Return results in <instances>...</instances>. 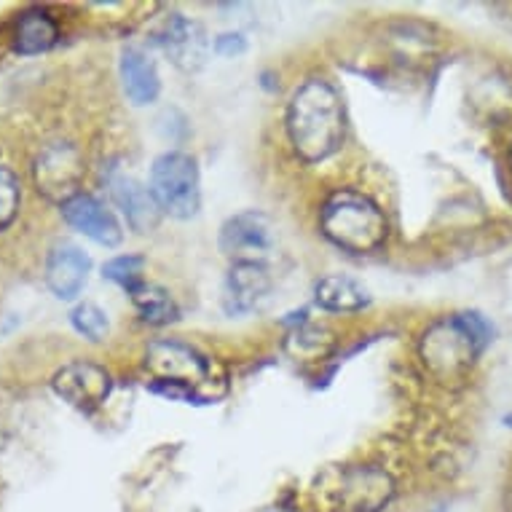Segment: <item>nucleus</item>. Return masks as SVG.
<instances>
[{
  "instance_id": "f257e3e1",
  "label": "nucleus",
  "mask_w": 512,
  "mask_h": 512,
  "mask_svg": "<svg viewBox=\"0 0 512 512\" xmlns=\"http://www.w3.org/2000/svg\"><path fill=\"white\" fill-rule=\"evenodd\" d=\"M287 135L303 161H325L341 148L346 116L341 94L325 78H311L287 105Z\"/></svg>"
},
{
  "instance_id": "f03ea898",
  "label": "nucleus",
  "mask_w": 512,
  "mask_h": 512,
  "mask_svg": "<svg viewBox=\"0 0 512 512\" xmlns=\"http://www.w3.org/2000/svg\"><path fill=\"white\" fill-rule=\"evenodd\" d=\"M491 341V328L480 314L437 319L421 338V360L440 381H459Z\"/></svg>"
},
{
  "instance_id": "7ed1b4c3",
  "label": "nucleus",
  "mask_w": 512,
  "mask_h": 512,
  "mask_svg": "<svg viewBox=\"0 0 512 512\" xmlns=\"http://www.w3.org/2000/svg\"><path fill=\"white\" fill-rule=\"evenodd\" d=\"M319 226L336 247L354 255L376 252L389 234L381 207L360 191H336L330 196L319 212Z\"/></svg>"
},
{
  "instance_id": "20e7f679",
  "label": "nucleus",
  "mask_w": 512,
  "mask_h": 512,
  "mask_svg": "<svg viewBox=\"0 0 512 512\" xmlns=\"http://www.w3.org/2000/svg\"><path fill=\"white\" fill-rule=\"evenodd\" d=\"M151 196L159 212L169 218H194L202 204L199 188V167L188 153L169 151L161 153L151 167Z\"/></svg>"
},
{
  "instance_id": "39448f33",
  "label": "nucleus",
  "mask_w": 512,
  "mask_h": 512,
  "mask_svg": "<svg viewBox=\"0 0 512 512\" xmlns=\"http://www.w3.org/2000/svg\"><path fill=\"white\" fill-rule=\"evenodd\" d=\"M145 368L159 384L191 392L210 381V362L194 346L180 341H153L145 349Z\"/></svg>"
},
{
  "instance_id": "423d86ee",
  "label": "nucleus",
  "mask_w": 512,
  "mask_h": 512,
  "mask_svg": "<svg viewBox=\"0 0 512 512\" xmlns=\"http://www.w3.org/2000/svg\"><path fill=\"white\" fill-rule=\"evenodd\" d=\"M218 244L220 252L234 263H261V266H266L271 252L277 250V228H274L269 215H263V212H239L223 223Z\"/></svg>"
},
{
  "instance_id": "0eeeda50",
  "label": "nucleus",
  "mask_w": 512,
  "mask_h": 512,
  "mask_svg": "<svg viewBox=\"0 0 512 512\" xmlns=\"http://www.w3.org/2000/svg\"><path fill=\"white\" fill-rule=\"evenodd\" d=\"M33 172L38 191L62 207L73 196L81 194V183H84L86 172L84 156L78 153L76 145L70 143L46 145L41 156L35 159Z\"/></svg>"
},
{
  "instance_id": "6e6552de",
  "label": "nucleus",
  "mask_w": 512,
  "mask_h": 512,
  "mask_svg": "<svg viewBox=\"0 0 512 512\" xmlns=\"http://www.w3.org/2000/svg\"><path fill=\"white\" fill-rule=\"evenodd\" d=\"M51 387L70 408L81 413H94L108 403L110 392H113V376L97 362L76 360L54 373Z\"/></svg>"
},
{
  "instance_id": "1a4fd4ad",
  "label": "nucleus",
  "mask_w": 512,
  "mask_h": 512,
  "mask_svg": "<svg viewBox=\"0 0 512 512\" xmlns=\"http://www.w3.org/2000/svg\"><path fill=\"white\" fill-rule=\"evenodd\" d=\"M338 512H381L395 496V480L378 467H352L336 483Z\"/></svg>"
},
{
  "instance_id": "9d476101",
  "label": "nucleus",
  "mask_w": 512,
  "mask_h": 512,
  "mask_svg": "<svg viewBox=\"0 0 512 512\" xmlns=\"http://www.w3.org/2000/svg\"><path fill=\"white\" fill-rule=\"evenodd\" d=\"M92 271V258L78 244L57 242L46 258V285L59 301H76Z\"/></svg>"
},
{
  "instance_id": "9b49d317",
  "label": "nucleus",
  "mask_w": 512,
  "mask_h": 512,
  "mask_svg": "<svg viewBox=\"0 0 512 512\" xmlns=\"http://www.w3.org/2000/svg\"><path fill=\"white\" fill-rule=\"evenodd\" d=\"M271 293L269 269L261 263H234L223 285V306L228 314H250Z\"/></svg>"
},
{
  "instance_id": "f8f14e48",
  "label": "nucleus",
  "mask_w": 512,
  "mask_h": 512,
  "mask_svg": "<svg viewBox=\"0 0 512 512\" xmlns=\"http://www.w3.org/2000/svg\"><path fill=\"white\" fill-rule=\"evenodd\" d=\"M62 215L68 220V226H73L102 247H116L124 239V231H121L116 215L89 194H78L70 202L62 204Z\"/></svg>"
},
{
  "instance_id": "ddd939ff",
  "label": "nucleus",
  "mask_w": 512,
  "mask_h": 512,
  "mask_svg": "<svg viewBox=\"0 0 512 512\" xmlns=\"http://www.w3.org/2000/svg\"><path fill=\"white\" fill-rule=\"evenodd\" d=\"M110 185V196H113V202L121 212H124V218L129 226L135 228L137 234H148L156 223H159V207L153 202L151 188H145L140 180L129 175H110L108 180Z\"/></svg>"
},
{
  "instance_id": "4468645a",
  "label": "nucleus",
  "mask_w": 512,
  "mask_h": 512,
  "mask_svg": "<svg viewBox=\"0 0 512 512\" xmlns=\"http://www.w3.org/2000/svg\"><path fill=\"white\" fill-rule=\"evenodd\" d=\"M156 43L167 51L175 65L188 70L199 68L204 62V54H207L202 27L191 22V19L180 17V14H172L161 25V30L156 33Z\"/></svg>"
},
{
  "instance_id": "2eb2a0df",
  "label": "nucleus",
  "mask_w": 512,
  "mask_h": 512,
  "mask_svg": "<svg viewBox=\"0 0 512 512\" xmlns=\"http://www.w3.org/2000/svg\"><path fill=\"white\" fill-rule=\"evenodd\" d=\"M118 70H121V86H124L126 100L137 108L156 102L161 92V78L156 62L143 49H137V46L124 49Z\"/></svg>"
},
{
  "instance_id": "dca6fc26",
  "label": "nucleus",
  "mask_w": 512,
  "mask_h": 512,
  "mask_svg": "<svg viewBox=\"0 0 512 512\" xmlns=\"http://www.w3.org/2000/svg\"><path fill=\"white\" fill-rule=\"evenodd\" d=\"M57 38V19L51 17L49 11L30 9L19 17L17 30H14V49L19 54H41V51H49Z\"/></svg>"
},
{
  "instance_id": "f3484780",
  "label": "nucleus",
  "mask_w": 512,
  "mask_h": 512,
  "mask_svg": "<svg viewBox=\"0 0 512 512\" xmlns=\"http://www.w3.org/2000/svg\"><path fill=\"white\" fill-rule=\"evenodd\" d=\"M314 301L328 311H360L370 303V295L357 279L333 274L314 285Z\"/></svg>"
},
{
  "instance_id": "a211bd4d",
  "label": "nucleus",
  "mask_w": 512,
  "mask_h": 512,
  "mask_svg": "<svg viewBox=\"0 0 512 512\" xmlns=\"http://www.w3.org/2000/svg\"><path fill=\"white\" fill-rule=\"evenodd\" d=\"M129 295H132V303H135V309L140 311V317L145 322H151V325H167V322L177 319L175 298L164 287L143 282L135 290H129Z\"/></svg>"
},
{
  "instance_id": "6ab92c4d",
  "label": "nucleus",
  "mask_w": 512,
  "mask_h": 512,
  "mask_svg": "<svg viewBox=\"0 0 512 512\" xmlns=\"http://www.w3.org/2000/svg\"><path fill=\"white\" fill-rule=\"evenodd\" d=\"M330 346H333L330 330L319 328V325H301L287 338V352L298 360H319L330 352Z\"/></svg>"
},
{
  "instance_id": "aec40b11",
  "label": "nucleus",
  "mask_w": 512,
  "mask_h": 512,
  "mask_svg": "<svg viewBox=\"0 0 512 512\" xmlns=\"http://www.w3.org/2000/svg\"><path fill=\"white\" fill-rule=\"evenodd\" d=\"M70 322H73V328H76L81 336L94 341V344L105 341L110 333L108 314H105L97 303H78L76 309H73V314H70Z\"/></svg>"
},
{
  "instance_id": "412c9836",
  "label": "nucleus",
  "mask_w": 512,
  "mask_h": 512,
  "mask_svg": "<svg viewBox=\"0 0 512 512\" xmlns=\"http://www.w3.org/2000/svg\"><path fill=\"white\" fill-rule=\"evenodd\" d=\"M102 274H105V279L116 282V285H121L129 293V290H135L137 285L145 282V261L140 255H118V258L105 263Z\"/></svg>"
},
{
  "instance_id": "4be33fe9",
  "label": "nucleus",
  "mask_w": 512,
  "mask_h": 512,
  "mask_svg": "<svg viewBox=\"0 0 512 512\" xmlns=\"http://www.w3.org/2000/svg\"><path fill=\"white\" fill-rule=\"evenodd\" d=\"M22 202V191H19V177L9 167H0V231L14 223Z\"/></svg>"
},
{
  "instance_id": "5701e85b",
  "label": "nucleus",
  "mask_w": 512,
  "mask_h": 512,
  "mask_svg": "<svg viewBox=\"0 0 512 512\" xmlns=\"http://www.w3.org/2000/svg\"><path fill=\"white\" fill-rule=\"evenodd\" d=\"M244 49H247V43H244L239 33H226L215 41V51H218L220 57H239V54H244Z\"/></svg>"
},
{
  "instance_id": "b1692460",
  "label": "nucleus",
  "mask_w": 512,
  "mask_h": 512,
  "mask_svg": "<svg viewBox=\"0 0 512 512\" xmlns=\"http://www.w3.org/2000/svg\"><path fill=\"white\" fill-rule=\"evenodd\" d=\"M261 512H290V510H285V507H266V510Z\"/></svg>"
},
{
  "instance_id": "393cba45",
  "label": "nucleus",
  "mask_w": 512,
  "mask_h": 512,
  "mask_svg": "<svg viewBox=\"0 0 512 512\" xmlns=\"http://www.w3.org/2000/svg\"><path fill=\"white\" fill-rule=\"evenodd\" d=\"M510 164H512V148H510Z\"/></svg>"
}]
</instances>
